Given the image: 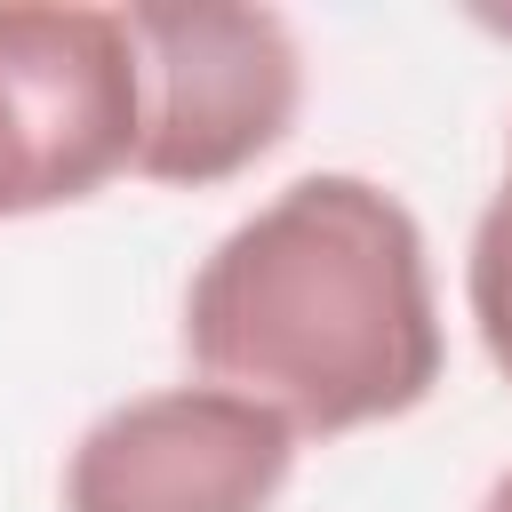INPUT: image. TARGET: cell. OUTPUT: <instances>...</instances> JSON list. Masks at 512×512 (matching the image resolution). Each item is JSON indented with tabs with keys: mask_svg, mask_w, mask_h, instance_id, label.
Here are the masks:
<instances>
[{
	"mask_svg": "<svg viewBox=\"0 0 512 512\" xmlns=\"http://www.w3.org/2000/svg\"><path fill=\"white\" fill-rule=\"evenodd\" d=\"M184 352L200 384L248 392L296 432H360L424 408L440 384L424 224L352 168L280 184L200 256Z\"/></svg>",
	"mask_w": 512,
	"mask_h": 512,
	"instance_id": "1",
	"label": "cell"
},
{
	"mask_svg": "<svg viewBox=\"0 0 512 512\" xmlns=\"http://www.w3.org/2000/svg\"><path fill=\"white\" fill-rule=\"evenodd\" d=\"M144 144V64L128 8L0 0V224L72 208Z\"/></svg>",
	"mask_w": 512,
	"mask_h": 512,
	"instance_id": "2",
	"label": "cell"
},
{
	"mask_svg": "<svg viewBox=\"0 0 512 512\" xmlns=\"http://www.w3.org/2000/svg\"><path fill=\"white\" fill-rule=\"evenodd\" d=\"M144 64V184H224L256 168L304 104V48L280 8L240 0H144L128 8Z\"/></svg>",
	"mask_w": 512,
	"mask_h": 512,
	"instance_id": "3",
	"label": "cell"
},
{
	"mask_svg": "<svg viewBox=\"0 0 512 512\" xmlns=\"http://www.w3.org/2000/svg\"><path fill=\"white\" fill-rule=\"evenodd\" d=\"M296 424L224 384H160L104 408L64 456V512H272Z\"/></svg>",
	"mask_w": 512,
	"mask_h": 512,
	"instance_id": "4",
	"label": "cell"
},
{
	"mask_svg": "<svg viewBox=\"0 0 512 512\" xmlns=\"http://www.w3.org/2000/svg\"><path fill=\"white\" fill-rule=\"evenodd\" d=\"M464 304H472V328L496 360V376L512 384V200L496 192L472 224V256H464Z\"/></svg>",
	"mask_w": 512,
	"mask_h": 512,
	"instance_id": "5",
	"label": "cell"
},
{
	"mask_svg": "<svg viewBox=\"0 0 512 512\" xmlns=\"http://www.w3.org/2000/svg\"><path fill=\"white\" fill-rule=\"evenodd\" d=\"M480 512H512V472H496V480H488V496H480Z\"/></svg>",
	"mask_w": 512,
	"mask_h": 512,
	"instance_id": "6",
	"label": "cell"
},
{
	"mask_svg": "<svg viewBox=\"0 0 512 512\" xmlns=\"http://www.w3.org/2000/svg\"><path fill=\"white\" fill-rule=\"evenodd\" d=\"M504 200H512V168H504Z\"/></svg>",
	"mask_w": 512,
	"mask_h": 512,
	"instance_id": "7",
	"label": "cell"
}]
</instances>
